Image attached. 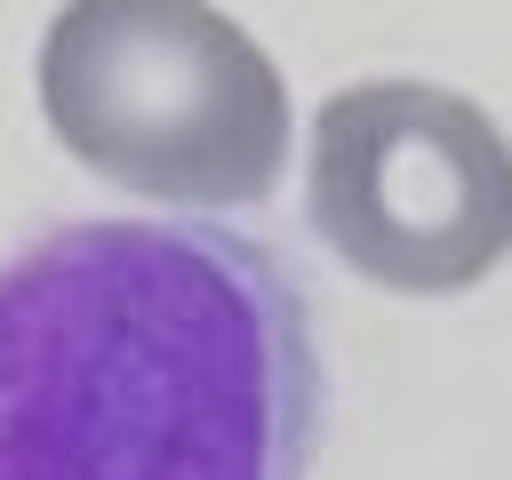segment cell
<instances>
[{
    "mask_svg": "<svg viewBox=\"0 0 512 480\" xmlns=\"http://www.w3.org/2000/svg\"><path fill=\"white\" fill-rule=\"evenodd\" d=\"M296 280L216 224H56L0 264V480H304Z\"/></svg>",
    "mask_w": 512,
    "mask_h": 480,
    "instance_id": "6da1fadb",
    "label": "cell"
},
{
    "mask_svg": "<svg viewBox=\"0 0 512 480\" xmlns=\"http://www.w3.org/2000/svg\"><path fill=\"white\" fill-rule=\"evenodd\" d=\"M312 232L392 296H456L512 256V144L432 80H352L312 120Z\"/></svg>",
    "mask_w": 512,
    "mask_h": 480,
    "instance_id": "3957f363",
    "label": "cell"
},
{
    "mask_svg": "<svg viewBox=\"0 0 512 480\" xmlns=\"http://www.w3.org/2000/svg\"><path fill=\"white\" fill-rule=\"evenodd\" d=\"M32 80L56 144L160 208H248L288 160L280 64L208 0H64Z\"/></svg>",
    "mask_w": 512,
    "mask_h": 480,
    "instance_id": "7a4b0ae2",
    "label": "cell"
}]
</instances>
